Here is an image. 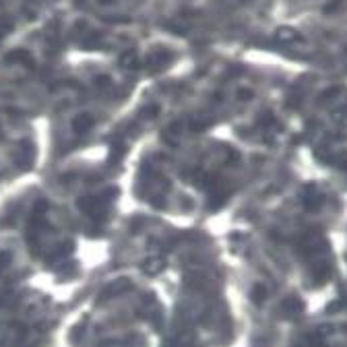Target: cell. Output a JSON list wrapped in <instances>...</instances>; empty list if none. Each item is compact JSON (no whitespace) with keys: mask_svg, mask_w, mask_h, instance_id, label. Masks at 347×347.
Wrapping results in <instances>:
<instances>
[{"mask_svg":"<svg viewBox=\"0 0 347 347\" xmlns=\"http://www.w3.org/2000/svg\"><path fill=\"white\" fill-rule=\"evenodd\" d=\"M281 310H283V314H285V316L294 318V316H300V314H302L304 304H302V300H300L298 296H290L283 304H281Z\"/></svg>","mask_w":347,"mask_h":347,"instance_id":"cell-1","label":"cell"},{"mask_svg":"<svg viewBox=\"0 0 347 347\" xmlns=\"http://www.w3.org/2000/svg\"><path fill=\"white\" fill-rule=\"evenodd\" d=\"M169 60H171L169 52H151V54L147 56V67L153 69V71H159V69L165 67Z\"/></svg>","mask_w":347,"mask_h":347,"instance_id":"cell-2","label":"cell"},{"mask_svg":"<svg viewBox=\"0 0 347 347\" xmlns=\"http://www.w3.org/2000/svg\"><path fill=\"white\" fill-rule=\"evenodd\" d=\"M322 203V194L314 190V186H308V190H304V205L308 211H318Z\"/></svg>","mask_w":347,"mask_h":347,"instance_id":"cell-3","label":"cell"},{"mask_svg":"<svg viewBox=\"0 0 347 347\" xmlns=\"http://www.w3.org/2000/svg\"><path fill=\"white\" fill-rule=\"evenodd\" d=\"M33 155H35V151H33V147L29 145V143H23L19 147V165L21 167H29L31 163H33Z\"/></svg>","mask_w":347,"mask_h":347,"instance_id":"cell-4","label":"cell"},{"mask_svg":"<svg viewBox=\"0 0 347 347\" xmlns=\"http://www.w3.org/2000/svg\"><path fill=\"white\" fill-rule=\"evenodd\" d=\"M93 126V118L89 116V114H81V116H77L75 118V122H73V128H75V133H87Z\"/></svg>","mask_w":347,"mask_h":347,"instance_id":"cell-5","label":"cell"},{"mask_svg":"<svg viewBox=\"0 0 347 347\" xmlns=\"http://www.w3.org/2000/svg\"><path fill=\"white\" fill-rule=\"evenodd\" d=\"M163 258H159V256H153V258H149L147 263L143 265V269H145V273H149V275H155V273H159L161 269H163Z\"/></svg>","mask_w":347,"mask_h":347,"instance_id":"cell-6","label":"cell"},{"mask_svg":"<svg viewBox=\"0 0 347 347\" xmlns=\"http://www.w3.org/2000/svg\"><path fill=\"white\" fill-rule=\"evenodd\" d=\"M267 296H269V292H267V287H265L263 283H256V285H252L250 300H252L254 304H263V302L267 300Z\"/></svg>","mask_w":347,"mask_h":347,"instance_id":"cell-7","label":"cell"},{"mask_svg":"<svg viewBox=\"0 0 347 347\" xmlns=\"http://www.w3.org/2000/svg\"><path fill=\"white\" fill-rule=\"evenodd\" d=\"M120 64L124 69H135L137 67V54L135 52H126L122 58H120Z\"/></svg>","mask_w":347,"mask_h":347,"instance_id":"cell-8","label":"cell"},{"mask_svg":"<svg viewBox=\"0 0 347 347\" xmlns=\"http://www.w3.org/2000/svg\"><path fill=\"white\" fill-rule=\"evenodd\" d=\"M277 39L279 41H292V39H298V37H296V31H292V29H279Z\"/></svg>","mask_w":347,"mask_h":347,"instance_id":"cell-9","label":"cell"},{"mask_svg":"<svg viewBox=\"0 0 347 347\" xmlns=\"http://www.w3.org/2000/svg\"><path fill=\"white\" fill-rule=\"evenodd\" d=\"M9 60H17V62H29V56H27L25 52H17V54L9 56ZM29 64H31V62H29Z\"/></svg>","mask_w":347,"mask_h":347,"instance_id":"cell-10","label":"cell"},{"mask_svg":"<svg viewBox=\"0 0 347 347\" xmlns=\"http://www.w3.org/2000/svg\"><path fill=\"white\" fill-rule=\"evenodd\" d=\"M238 97H242V99H250L252 95H250V91H246V89H244V91H240V95H238Z\"/></svg>","mask_w":347,"mask_h":347,"instance_id":"cell-11","label":"cell"},{"mask_svg":"<svg viewBox=\"0 0 347 347\" xmlns=\"http://www.w3.org/2000/svg\"><path fill=\"white\" fill-rule=\"evenodd\" d=\"M99 3H101V5H107V3H112V0H99Z\"/></svg>","mask_w":347,"mask_h":347,"instance_id":"cell-12","label":"cell"}]
</instances>
